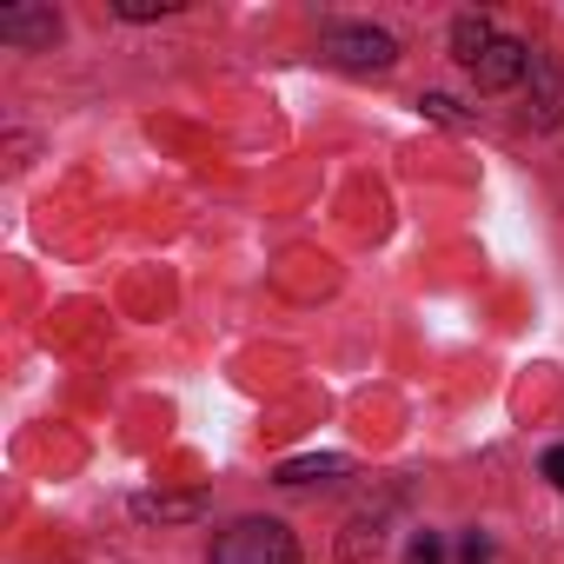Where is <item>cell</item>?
I'll return each instance as SVG.
<instances>
[{
  "instance_id": "ba28073f",
  "label": "cell",
  "mask_w": 564,
  "mask_h": 564,
  "mask_svg": "<svg viewBox=\"0 0 564 564\" xmlns=\"http://www.w3.org/2000/svg\"><path fill=\"white\" fill-rule=\"evenodd\" d=\"M199 505H206V498H193V491H186V498H140L133 511H140V518H193Z\"/></svg>"
},
{
  "instance_id": "6da1fadb",
  "label": "cell",
  "mask_w": 564,
  "mask_h": 564,
  "mask_svg": "<svg viewBox=\"0 0 564 564\" xmlns=\"http://www.w3.org/2000/svg\"><path fill=\"white\" fill-rule=\"evenodd\" d=\"M213 564H300V544L279 518H239L213 538Z\"/></svg>"
},
{
  "instance_id": "3957f363",
  "label": "cell",
  "mask_w": 564,
  "mask_h": 564,
  "mask_svg": "<svg viewBox=\"0 0 564 564\" xmlns=\"http://www.w3.org/2000/svg\"><path fill=\"white\" fill-rule=\"evenodd\" d=\"M524 67H531V47L498 34V41H491V47L471 61V80H478L485 94H505V87H518V80H524Z\"/></svg>"
},
{
  "instance_id": "7c38bea8",
  "label": "cell",
  "mask_w": 564,
  "mask_h": 564,
  "mask_svg": "<svg viewBox=\"0 0 564 564\" xmlns=\"http://www.w3.org/2000/svg\"><path fill=\"white\" fill-rule=\"evenodd\" d=\"M458 564H491V544L471 531V538H465V551H458Z\"/></svg>"
},
{
  "instance_id": "8fae6325",
  "label": "cell",
  "mask_w": 564,
  "mask_h": 564,
  "mask_svg": "<svg viewBox=\"0 0 564 564\" xmlns=\"http://www.w3.org/2000/svg\"><path fill=\"white\" fill-rule=\"evenodd\" d=\"M180 0H120V14L127 21H153V14H173Z\"/></svg>"
},
{
  "instance_id": "52a82bcc",
  "label": "cell",
  "mask_w": 564,
  "mask_h": 564,
  "mask_svg": "<svg viewBox=\"0 0 564 564\" xmlns=\"http://www.w3.org/2000/svg\"><path fill=\"white\" fill-rule=\"evenodd\" d=\"M491 41H498V34H491V21H478V14L452 21V47H458V61H465V67H471V61H478V54H485Z\"/></svg>"
},
{
  "instance_id": "277c9868",
  "label": "cell",
  "mask_w": 564,
  "mask_h": 564,
  "mask_svg": "<svg viewBox=\"0 0 564 564\" xmlns=\"http://www.w3.org/2000/svg\"><path fill=\"white\" fill-rule=\"evenodd\" d=\"M524 94H531V120L538 127H557L564 120V74H557V61L551 54H531V67H524Z\"/></svg>"
},
{
  "instance_id": "8992f818",
  "label": "cell",
  "mask_w": 564,
  "mask_h": 564,
  "mask_svg": "<svg viewBox=\"0 0 564 564\" xmlns=\"http://www.w3.org/2000/svg\"><path fill=\"white\" fill-rule=\"evenodd\" d=\"M346 458H286L279 465V485H313V478H346Z\"/></svg>"
},
{
  "instance_id": "7a4b0ae2",
  "label": "cell",
  "mask_w": 564,
  "mask_h": 564,
  "mask_svg": "<svg viewBox=\"0 0 564 564\" xmlns=\"http://www.w3.org/2000/svg\"><path fill=\"white\" fill-rule=\"evenodd\" d=\"M319 54H326L333 67H352V74H386V67L399 61V41H392L386 28H359V21H333V28L319 34Z\"/></svg>"
},
{
  "instance_id": "5b68a950",
  "label": "cell",
  "mask_w": 564,
  "mask_h": 564,
  "mask_svg": "<svg viewBox=\"0 0 564 564\" xmlns=\"http://www.w3.org/2000/svg\"><path fill=\"white\" fill-rule=\"evenodd\" d=\"M54 14L47 8H14V14H0V41H54Z\"/></svg>"
},
{
  "instance_id": "30bf717a",
  "label": "cell",
  "mask_w": 564,
  "mask_h": 564,
  "mask_svg": "<svg viewBox=\"0 0 564 564\" xmlns=\"http://www.w3.org/2000/svg\"><path fill=\"white\" fill-rule=\"evenodd\" d=\"M405 564H445V544H438L432 531H419V538H412V551H405Z\"/></svg>"
},
{
  "instance_id": "9c48e42d",
  "label": "cell",
  "mask_w": 564,
  "mask_h": 564,
  "mask_svg": "<svg viewBox=\"0 0 564 564\" xmlns=\"http://www.w3.org/2000/svg\"><path fill=\"white\" fill-rule=\"evenodd\" d=\"M419 107H425V120H438V127H471V120H465V107H458L452 94H425Z\"/></svg>"
},
{
  "instance_id": "4fadbf2b",
  "label": "cell",
  "mask_w": 564,
  "mask_h": 564,
  "mask_svg": "<svg viewBox=\"0 0 564 564\" xmlns=\"http://www.w3.org/2000/svg\"><path fill=\"white\" fill-rule=\"evenodd\" d=\"M544 478L564 491V445H551V452H544Z\"/></svg>"
}]
</instances>
